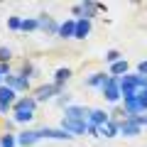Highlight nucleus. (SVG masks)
Listing matches in <instances>:
<instances>
[{
  "mask_svg": "<svg viewBox=\"0 0 147 147\" xmlns=\"http://www.w3.org/2000/svg\"><path fill=\"white\" fill-rule=\"evenodd\" d=\"M32 105H34V100H20L17 103V120H30L32 118Z\"/></svg>",
  "mask_w": 147,
  "mask_h": 147,
  "instance_id": "nucleus-1",
  "label": "nucleus"
},
{
  "mask_svg": "<svg viewBox=\"0 0 147 147\" xmlns=\"http://www.w3.org/2000/svg\"><path fill=\"white\" fill-rule=\"evenodd\" d=\"M105 98H108V100H115V98H118V86H115V81H105Z\"/></svg>",
  "mask_w": 147,
  "mask_h": 147,
  "instance_id": "nucleus-2",
  "label": "nucleus"
},
{
  "mask_svg": "<svg viewBox=\"0 0 147 147\" xmlns=\"http://www.w3.org/2000/svg\"><path fill=\"white\" fill-rule=\"evenodd\" d=\"M64 127H66V130H74V132H84V130H86L84 123H79V120H69V118L64 120Z\"/></svg>",
  "mask_w": 147,
  "mask_h": 147,
  "instance_id": "nucleus-3",
  "label": "nucleus"
},
{
  "mask_svg": "<svg viewBox=\"0 0 147 147\" xmlns=\"http://www.w3.org/2000/svg\"><path fill=\"white\" fill-rule=\"evenodd\" d=\"M66 113H69V120H79V123H84L86 110H81V108H69Z\"/></svg>",
  "mask_w": 147,
  "mask_h": 147,
  "instance_id": "nucleus-4",
  "label": "nucleus"
},
{
  "mask_svg": "<svg viewBox=\"0 0 147 147\" xmlns=\"http://www.w3.org/2000/svg\"><path fill=\"white\" fill-rule=\"evenodd\" d=\"M37 137H39V132H27V135L22 132V135H20V142H22V145H32Z\"/></svg>",
  "mask_w": 147,
  "mask_h": 147,
  "instance_id": "nucleus-5",
  "label": "nucleus"
},
{
  "mask_svg": "<svg viewBox=\"0 0 147 147\" xmlns=\"http://www.w3.org/2000/svg\"><path fill=\"white\" fill-rule=\"evenodd\" d=\"M91 120H93L96 125H103V123H108V118H105V113H100V110H93V115H91Z\"/></svg>",
  "mask_w": 147,
  "mask_h": 147,
  "instance_id": "nucleus-6",
  "label": "nucleus"
},
{
  "mask_svg": "<svg viewBox=\"0 0 147 147\" xmlns=\"http://www.w3.org/2000/svg\"><path fill=\"white\" fill-rule=\"evenodd\" d=\"M137 125H140V123H137V120H135V123H127V125H123V127H120V130H123V132H125V135H135V132H137V130H140V127H137Z\"/></svg>",
  "mask_w": 147,
  "mask_h": 147,
  "instance_id": "nucleus-7",
  "label": "nucleus"
},
{
  "mask_svg": "<svg viewBox=\"0 0 147 147\" xmlns=\"http://www.w3.org/2000/svg\"><path fill=\"white\" fill-rule=\"evenodd\" d=\"M100 130H103V132H105V135H108V137H113V135H115V132H118V127L113 125V123H103V125H100Z\"/></svg>",
  "mask_w": 147,
  "mask_h": 147,
  "instance_id": "nucleus-8",
  "label": "nucleus"
},
{
  "mask_svg": "<svg viewBox=\"0 0 147 147\" xmlns=\"http://www.w3.org/2000/svg\"><path fill=\"white\" fill-rule=\"evenodd\" d=\"M88 34V22H79V25H76V37H86Z\"/></svg>",
  "mask_w": 147,
  "mask_h": 147,
  "instance_id": "nucleus-9",
  "label": "nucleus"
},
{
  "mask_svg": "<svg viewBox=\"0 0 147 147\" xmlns=\"http://www.w3.org/2000/svg\"><path fill=\"white\" fill-rule=\"evenodd\" d=\"M71 32H76V25H74V22H66V25L61 27V34H64V37H69Z\"/></svg>",
  "mask_w": 147,
  "mask_h": 147,
  "instance_id": "nucleus-10",
  "label": "nucleus"
},
{
  "mask_svg": "<svg viewBox=\"0 0 147 147\" xmlns=\"http://www.w3.org/2000/svg\"><path fill=\"white\" fill-rule=\"evenodd\" d=\"M52 86H42V88H39V96H37V98H49V96H52Z\"/></svg>",
  "mask_w": 147,
  "mask_h": 147,
  "instance_id": "nucleus-11",
  "label": "nucleus"
},
{
  "mask_svg": "<svg viewBox=\"0 0 147 147\" xmlns=\"http://www.w3.org/2000/svg\"><path fill=\"white\" fill-rule=\"evenodd\" d=\"M125 69H127V64L123 61V64H115V66H113V71H115V74H125Z\"/></svg>",
  "mask_w": 147,
  "mask_h": 147,
  "instance_id": "nucleus-12",
  "label": "nucleus"
},
{
  "mask_svg": "<svg viewBox=\"0 0 147 147\" xmlns=\"http://www.w3.org/2000/svg\"><path fill=\"white\" fill-rule=\"evenodd\" d=\"M57 79H59V81H61V79H69V71H66V69H61V71H57Z\"/></svg>",
  "mask_w": 147,
  "mask_h": 147,
  "instance_id": "nucleus-13",
  "label": "nucleus"
},
{
  "mask_svg": "<svg viewBox=\"0 0 147 147\" xmlns=\"http://www.w3.org/2000/svg\"><path fill=\"white\" fill-rule=\"evenodd\" d=\"M34 25H37V22H32V20H30V22H22V27H25V30H34Z\"/></svg>",
  "mask_w": 147,
  "mask_h": 147,
  "instance_id": "nucleus-14",
  "label": "nucleus"
},
{
  "mask_svg": "<svg viewBox=\"0 0 147 147\" xmlns=\"http://www.w3.org/2000/svg\"><path fill=\"white\" fill-rule=\"evenodd\" d=\"M20 25H22V22L17 20V17H12V20H10V27H20Z\"/></svg>",
  "mask_w": 147,
  "mask_h": 147,
  "instance_id": "nucleus-15",
  "label": "nucleus"
},
{
  "mask_svg": "<svg viewBox=\"0 0 147 147\" xmlns=\"http://www.w3.org/2000/svg\"><path fill=\"white\" fill-rule=\"evenodd\" d=\"M3 147H12V137H5L3 140Z\"/></svg>",
  "mask_w": 147,
  "mask_h": 147,
  "instance_id": "nucleus-16",
  "label": "nucleus"
},
{
  "mask_svg": "<svg viewBox=\"0 0 147 147\" xmlns=\"http://www.w3.org/2000/svg\"><path fill=\"white\" fill-rule=\"evenodd\" d=\"M10 57V52H7V49H0V59H7Z\"/></svg>",
  "mask_w": 147,
  "mask_h": 147,
  "instance_id": "nucleus-17",
  "label": "nucleus"
},
{
  "mask_svg": "<svg viewBox=\"0 0 147 147\" xmlns=\"http://www.w3.org/2000/svg\"><path fill=\"white\" fill-rule=\"evenodd\" d=\"M140 74H147V61H142V64H140Z\"/></svg>",
  "mask_w": 147,
  "mask_h": 147,
  "instance_id": "nucleus-18",
  "label": "nucleus"
}]
</instances>
